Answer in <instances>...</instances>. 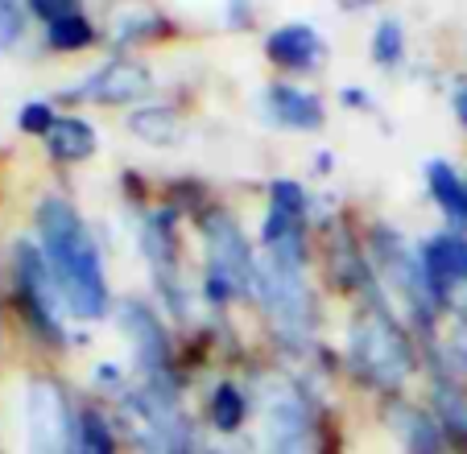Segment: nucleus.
Masks as SVG:
<instances>
[{"mask_svg":"<svg viewBox=\"0 0 467 454\" xmlns=\"http://www.w3.org/2000/svg\"><path fill=\"white\" fill-rule=\"evenodd\" d=\"M37 227H42L46 269L58 285L62 306L75 318H99L108 310V285L104 269H99V253L91 244L83 219L67 202L46 199L42 211H37Z\"/></svg>","mask_w":467,"mask_h":454,"instance_id":"nucleus-1","label":"nucleus"},{"mask_svg":"<svg viewBox=\"0 0 467 454\" xmlns=\"http://www.w3.org/2000/svg\"><path fill=\"white\" fill-rule=\"evenodd\" d=\"M352 359L377 385H401L410 376V364H414L410 343L385 315H364L352 326Z\"/></svg>","mask_w":467,"mask_h":454,"instance_id":"nucleus-2","label":"nucleus"},{"mask_svg":"<svg viewBox=\"0 0 467 454\" xmlns=\"http://www.w3.org/2000/svg\"><path fill=\"white\" fill-rule=\"evenodd\" d=\"M261 454H318L315 418H310V405L302 401V393L274 388V393L265 397Z\"/></svg>","mask_w":467,"mask_h":454,"instance_id":"nucleus-3","label":"nucleus"},{"mask_svg":"<svg viewBox=\"0 0 467 454\" xmlns=\"http://www.w3.org/2000/svg\"><path fill=\"white\" fill-rule=\"evenodd\" d=\"M203 227H207V289H212L215 302H223L228 294H236V289H244L253 281L256 264L248 256V244L240 236L236 219L215 211V215H207Z\"/></svg>","mask_w":467,"mask_h":454,"instance_id":"nucleus-4","label":"nucleus"},{"mask_svg":"<svg viewBox=\"0 0 467 454\" xmlns=\"http://www.w3.org/2000/svg\"><path fill=\"white\" fill-rule=\"evenodd\" d=\"M253 281L261 289L265 310L277 318V326L290 339H306L310 323H315V306H310V289L302 281V269H285V264L265 261V264H256Z\"/></svg>","mask_w":467,"mask_h":454,"instance_id":"nucleus-5","label":"nucleus"},{"mask_svg":"<svg viewBox=\"0 0 467 454\" xmlns=\"http://www.w3.org/2000/svg\"><path fill=\"white\" fill-rule=\"evenodd\" d=\"M26 442L29 454H67V442H75L62 393L50 380H29L26 388Z\"/></svg>","mask_w":467,"mask_h":454,"instance_id":"nucleus-6","label":"nucleus"},{"mask_svg":"<svg viewBox=\"0 0 467 454\" xmlns=\"http://www.w3.org/2000/svg\"><path fill=\"white\" fill-rule=\"evenodd\" d=\"M377 256H380V269H385V277L393 281L401 294H406V302L418 310V315H426L431 310V277H426V264L418 261L414 253H410L401 240H393L389 232H380L377 236Z\"/></svg>","mask_w":467,"mask_h":454,"instance_id":"nucleus-7","label":"nucleus"},{"mask_svg":"<svg viewBox=\"0 0 467 454\" xmlns=\"http://www.w3.org/2000/svg\"><path fill=\"white\" fill-rule=\"evenodd\" d=\"M145 91H150V70L137 67V62H112V67L96 70V75L83 83V96L108 99V104H120V99H141Z\"/></svg>","mask_w":467,"mask_h":454,"instance_id":"nucleus-8","label":"nucleus"},{"mask_svg":"<svg viewBox=\"0 0 467 454\" xmlns=\"http://www.w3.org/2000/svg\"><path fill=\"white\" fill-rule=\"evenodd\" d=\"M120 326H124L132 351H137V359H141L145 367H158L161 359H166V335H161L158 318H153L141 302H124L120 306Z\"/></svg>","mask_w":467,"mask_h":454,"instance_id":"nucleus-9","label":"nucleus"},{"mask_svg":"<svg viewBox=\"0 0 467 454\" xmlns=\"http://www.w3.org/2000/svg\"><path fill=\"white\" fill-rule=\"evenodd\" d=\"M21 289H26V297H29V310H34L46 326H54V310L62 306V297H58V285H54L50 269L42 264V256H34L29 244L21 248Z\"/></svg>","mask_w":467,"mask_h":454,"instance_id":"nucleus-10","label":"nucleus"},{"mask_svg":"<svg viewBox=\"0 0 467 454\" xmlns=\"http://www.w3.org/2000/svg\"><path fill=\"white\" fill-rule=\"evenodd\" d=\"M426 277L434 289H447L467 277V240L463 236H434L422 253Z\"/></svg>","mask_w":467,"mask_h":454,"instance_id":"nucleus-11","label":"nucleus"},{"mask_svg":"<svg viewBox=\"0 0 467 454\" xmlns=\"http://www.w3.org/2000/svg\"><path fill=\"white\" fill-rule=\"evenodd\" d=\"M269 112L282 124H290V129H318L323 124L318 99L298 88H269Z\"/></svg>","mask_w":467,"mask_h":454,"instance_id":"nucleus-12","label":"nucleus"},{"mask_svg":"<svg viewBox=\"0 0 467 454\" xmlns=\"http://www.w3.org/2000/svg\"><path fill=\"white\" fill-rule=\"evenodd\" d=\"M318 34L310 26H282L274 37H269V54L285 67H310L318 58Z\"/></svg>","mask_w":467,"mask_h":454,"instance_id":"nucleus-13","label":"nucleus"},{"mask_svg":"<svg viewBox=\"0 0 467 454\" xmlns=\"http://www.w3.org/2000/svg\"><path fill=\"white\" fill-rule=\"evenodd\" d=\"M426 186L439 199V207L455 219H467V186L459 182V174L447 161H426Z\"/></svg>","mask_w":467,"mask_h":454,"instance_id":"nucleus-14","label":"nucleus"},{"mask_svg":"<svg viewBox=\"0 0 467 454\" xmlns=\"http://www.w3.org/2000/svg\"><path fill=\"white\" fill-rule=\"evenodd\" d=\"M50 149H54V158H62V161H83L96 153V132L83 120H58L50 129Z\"/></svg>","mask_w":467,"mask_h":454,"instance_id":"nucleus-15","label":"nucleus"},{"mask_svg":"<svg viewBox=\"0 0 467 454\" xmlns=\"http://www.w3.org/2000/svg\"><path fill=\"white\" fill-rule=\"evenodd\" d=\"M129 129L141 140H150V145H174L178 140V120L166 108H145V112H137L129 120Z\"/></svg>","mask_w":467,"mask_h":454,"instance_id":"nucleus-16","label":"nucleus"},{"mask_svg":"<svg viewBox=\"0 0 467 454\" xmlns=\"http://www.w3.org/2000/svg\"><path fill=\"white\" fill-rule=\"evenodd\" d=\"M75 454H116V442H112V429L104 426V418L88 413L75 429Z\"/></svg>","mask_w":467,"mask_h":454,"instance_id":"nucleus-17","label":"nucleus"},{"mask_svg":"<svg viewBox=\"0 0 467 454\" xmlns=\"http://www.w3.org/2000/svg\"><path fill=\"white\" fill-rule=\"evenodd\" d=\"M91 37H96V29H91L75 9L50 26V42H54V46H62V50H79V46H88Z\"/></svg>","mask_w":467,"mask_h":454,"instance_id":"nucleus-18","label":"nucleus"},{"mask_svg":"<svg viewBox=\"0 0 467 454\" xmlns=\"http://www.w3.org/2000/svg\"><path fill=\"white\" fill-rule=\"evenodd\" d=\"M240 418H244V397H240V388L223 385L220 393H215V401H212V421L220 429H236Z\"/></svg>","mask_w":467,"mask_h":454,"instance_id":"nucleus-19","label":"nucleus"},{"mask_svg":"<svg viewBox=\"0 0 467 454\" xmlns=\"http://www.w3.org/2000/svg\"><path fill=\"white\" fill-rule=\"evenodd\" d=\"M21 34H26V13L17 5H9V0H0V50L17 46Z\"/></svg>","mask_w":467,"mask_h":454,"instance_id":"nucleus-20","label":"nucleus"},{"mask_svg":"<svg viewBox=\"0 0 467 454\" xmlns=\"http://www.w3.org/2000/svg\"><path fill=\"white\" fill-rule=\"evenodd\" d=\"M377 58L380 62H397V58H401V26L385 21V26L377 29Z\"/></svg>","mask_w":467,"mask_h":454,"instance_id":"nucleus-21","label":"nucleus"},{"mask_svg":"<svg viewBox=\"0 0 467 454\" xmlns=\"http://www.w3.org/2000/svg\"><path fill=\"white\" fill-rule=\"evenodd\" d=\"M54 116H50V108L46 104H29L26 112H21V129L26 132H46V137H50V129H54Z\"/></svg>","mask_w":467,"mask_h":454,"instance_id":"nucleus-22","label":"nucleus"},{"mask_svg":"<svg viewBox=\"0 0 467 454\" xmlns=\"http://www.w3.org/2000/svg\"><path fill=\"white\" fill-rule=\"evenodd\" d=\"M455 112L467 120V83H459V88H455Z\"/></svg>","mask_w":467,"mask_h":454,"instance_id":"nucleus-23","label":"nucleus"}]
</instances>
